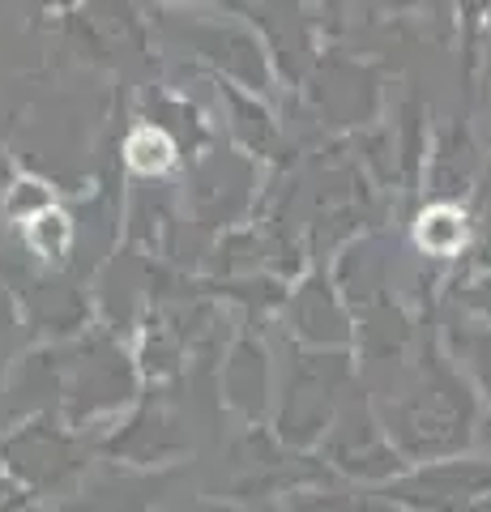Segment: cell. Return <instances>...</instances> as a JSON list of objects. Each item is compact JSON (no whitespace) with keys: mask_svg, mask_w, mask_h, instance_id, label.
Listing matches in <instances>:
<instances>
[{"mask_svg":"<svg viewBox=\"0 0 491 512\" xmlns=\"http://www.w3.org/2000/svg\"><path fill=\"white\" fill-rule=\"evenodd\" d=\"M171 158H176V146L163 137V133H154V128H141V133L129 137V163L137 171H167L171 167Z\"/></svg>","mask_w":491,"mask_h":512,"instance_id":"1","label":"cell"}]
</instances>
